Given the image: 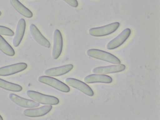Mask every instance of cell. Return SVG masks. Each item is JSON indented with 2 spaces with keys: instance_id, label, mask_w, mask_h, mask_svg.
Returning <instances> with one entry per match:
<instances>
[{
  "instance_id": "cell-1",
  "label": "cell",
  "mask_w": 160,
  "mask_h": 120,
  "mask_svg": "<svg viewBox=\"0 0 160 120\" xmlns=\"http://www.w3.org/2000/svg\"><path fill=\"white\" fill-rule=\"evenodd\" d=\"M87 53L91 57L112 63L119 64L121 63L120 60L113 55L101 50L90 49L87 51Z\"/></svg>"
},
{
  "instance_id": "cell-2",
  "label": "cell",
  "mask_w": 160,
  "mask_h": 120,
  "mask_svg": "<svg viewBox=\"0 0 160 120\" xmlns=\"http://www.w3.org/2000/svg\"><path fill=\"white\" fill-rule=\"evenodd\" d=\"M27 94L31 98L41 104L56 105L59 103L58 99L53 96L44 94L31 90L28 91Z\"/></svg>"
},
{
  "instance_id": "cell-3",
  "label": "cell",
  "mask_w": 160,
  "mask_h": 120,
  "mask_svg": "<svg viewBox=\"0 0 160 120\" xmlns=\"http://www.w3.org/2000/svg\"><path fill=\"white\" fill-rule=\"evenodd\" d=\"M120 26L118 22H114L105 26L92 28L89 31V34L94 37H102L108 35L115 32Z\"/></svg>"
},
{
  "instance_id": "cell-4",
  "label": "cell",
  "mask_w": 160,
  "mask_h": 120,
  "mask_svg": "<svg viewBox=\"0 0 160 120\" xmlns=\"http://www.w3.org/2000/svg\"><path fill=\"white\" fill-rule=\"evenodd\" d=\"M40 82L50 86L56 89L64 92L70 91L69 87L66 84L53 78L48 76H41L38 78Z\"/></svg>"
},
{
  "instance_id": "cell-5",
  "label": "cell",
  "mask_w": 160,
  "mask_h": 120,
  "mask_svg": "<svg viewBox=\"0 0 160 120\" xmlns=\"http://www.w3.org/2000/svg\"><path fill=\"white\" fill-rule=\"evenodd\" d=\"M65 82L69 86L75 88L89 96L94 95V92L91 88L84 82L77 79L68 78Z\"/></svg>"
},
{
  "instance_id": "cell-6",
  "label": "cell",
  "mask_w": 160,
  "mask_h": 120,
  "mask_svg": "<svg viewBox=\"0 0 160 120\" xmlns=\"http://www.w3.org/2000/svg\"><path fill=\"white\" fill-rule=\"evenodd\" d=\"M131 30L129 28L124 30L116 37L109 42L107 45V48L112 50L118 48L130 36Z\"/></svg>"
},
{
  "instance_id": "cell-7",
  "label": "cell",
  "mask_w": 160,
  "mask_h": 120,
  "mask_svg": "<svg viewBox=\"0 0 160 120\" xmlns=\"http://www.w3.org/2000/svg\"><path fill=\"white\" fill-rule=\"evenodd\" d=\"M27 64L24 62H19L0 68V76L12 75L25 70Z\"/></svg>"
},
{
  "instance_id": "cell-8",
  "label": "cell",
  "mask_w": 160,
  "mask_h": 120,
  "mask_svg": "<svg viewBox=\"0 0 160 120\" xmlns=\"http://www.w3.org/2000/svg\"><path fill=\"white\" fill-rule=\"evenodd\" d=\"M63 47V39L62 34L58 29H56L53 35V45L52 52L53 58L56 59L61 54Z\"/></svg>"
},
{
  "instance_id": "cell-9",
  "label": "cell",
  "mask_w": 160,
  "mask_h": 120,
  "mask_svg": "<svg viewBox=\"0 0 160 120\" xmlns=\"http://www.w3.org/2000/svg\"><path fill=\"white\" fill-rule=\"evenodd\" d=\"M10 99L17 105L25 108H33L38 107L40 104L32 100L23 98L15 94L10 93Z\"/></svg>"
},
{
  "instance_id": "cell-10",
  "label": "cell",
  "mask_w": 160,
  "mask_h": 120,
  "mask_svg": "<svg viewBox=\"0 0 160 120\" xmlns=\"http://www.w3.org/2000/svg\"><path fill=\"white\" fill-rule=\"evenodd\" d=\"M29 29L32 37L38 43L46 48H48L50 47V42L42 35L34 24H31Z\"/></svg>"
},
{
  "instance_id": "cell-11",
  "label": "cell",
  "mask_w": 160,
  "mask_h": 120,
  "mask_svg": "<svg viewBox=\"0 0 160 120\" xmlns=\"http://www.w3.org/2000/svg\"><path fill=\"white\" fill-rule=\"evenodd\" d=\"M52 108L51 105H45L37 108L26 109L23 113L25 116L28 117H39L47 114Z\"/></svg>"
},
{
  "instance_id": "cell-12",
  "label": "cell",
  "mask_w": 160,
  "mask_h": 120,
  "mask_svg": "<svg viewBox=\"0 0 160 120\" xmlns=\"http://www.w3.org/2000/svg\"><path fill=\"white\" fill-rule=\"evenodd\" d=\"M126 67L122 64L99 67L94 68L92 72L95 73L108 74L118 72L125 70Z\"/></svg>"
},
{
  "instance_id": "cell-13",
  "label": "cell",
  "mask_w": 160,
  "mask_h": 120,
  "mask_svg": "<svg viewBox=\"0 0 160 120\" xmlns=\"http://www.w3.org/2000/svg\"><path fill=\"white\" fill-rule=\"evenodd\" d=\"M26 26V22L23 18L20 19L17 24L14 37L13 40L14 47H17L20 44L24 36Z\"/></svg>"
},
{
  "instance_id": "cell-14",
  "label": "cell",
  "mask_w": 160,
  "mask_h": 120,
  "mask_svg": "<svg viewBox=\"0 0 160 120\" xmlns=\"http://www.w3.org/2000/svg\"><path fill=\"white\" fill-rule=\"evenodd\" d=\"M72 64L50 68L45 71L46 75L50 76L56 77L64 75L71 71L73 68Z\"/></svg>"
},
{
  "instance_id": "cell-15",
  "label": "cell",
  "mask_w": 160,
  "mask_h": 120,
  "mask_svg": "<svg viewBox=\"0 0 160 120\" xmlns=\"http://www.w3.org/2000/svg\"><path fill=\"white\" fill-rule=\"evenodd\" d=\"M84 80L88 83L97 82L109 83L112 82V79L111 77L107 75L92 74L86 77Z\"/></svg>"
},
{
  "instance_id": "cell-16",
  "label": "cell",
  "mask_w": 160,
  "mask_h": 120,
  "mask_svg": "<svg viewBox=\"0 0 160 120\" xmlns=\"http://www.w3.org/2000/svg\"><path fill=\"white\" fill-rule=\"evenodd\" d=\"M10 1L13 8L20 14L28 18L32 17V12L18 0H10Z\"/></svg>"
},
{
  "instance_id": "cell-17",
  "label": "cell",
  "mask_w": 160,
  "mask_h": 120,
  "mask_svg": "<svg viewBox=\"0 0 160 120\" xmlns=\"http://www.w3.org/2000/svg\"><path fill=\"white\" fill-rule=\"evenodd\" d=\"M0 50L8 56H12L15 54V51L12 48L0 35Z\"/></svg>"
},
{
  "instance_id": "cell-18",
  "label": "cell",
  "mask_w": 160,
  "mask_h": 120,
  "mask_svg": "<svg viewBox=\"0 0 160 120\" xmlns=\"http://www.w3.org/2000/svg\"><path fill=\"white\" fill-rule=\"evenodd\" d=\"M0 88L4 89L15 92L21 91L22 89L20 85L10 82L0 78Z\"/></svg>"
},
{
  "instance_id": "cell-19",
  "label": "cell",
  "mask_w": 160,
  "mask_h": 120,
  "mask_svg": "<svg viewBox=\"0 0 160 120\" xmlns=\"http://www.w3.org/2000/svg\"><path fill=\"white\" fill-rule=\"evenodd\" d=\"M0 35L12 36L14 35V33L10 28L4 26H0Z\"/></svg>"
},
{
  "instance_id": "cell-20",
  "label": "cell",
  "mask_w": 160,
  "mask_h": 120,
  "mask_svg": "<svg viewBox=\"0 0 160 120\" xmlns=\"http://www.w3.org/2000/svg\"><path fill=\"white\" fill-rule=\"evenodd\" d=\"M70 6L76 8L78 6V2L77 0H63Z\"/></svg>"
},
{
  "instance_id": "cell-21",
  "label": "cell",
  "mask_w": 160,
  "mask_h": 120,
  "mask_svg": "<svg viewBox=\"0 0 160 120\" xmlns=\"http://www.w3.org/2000/svg\"><path fill=\"white\" fill-rule=\"evenodd\" d=\"M0 120H3L2 117L0 115Z\"/></svg>"
},
{
  "instance_id": "cell-22",
  "label": "cell",
  "mask_w": 160,
  "mask_h": 120,
  "mask_svg": "<svg viewBox=\"0 0 160 120\" xmlns=\"http://www.w3.org/2000/svg\"><path fill=\"white\" fill-rule=\"evenodd\" d=\"M2 13L0 11V16L1 15Z\"/></svg>"
}]
</instances>
